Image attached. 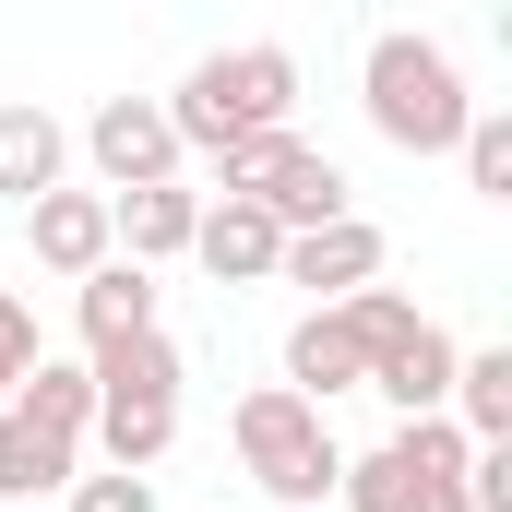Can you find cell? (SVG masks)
<instances>
[{
    "label": "cell",
    "instance_id": "cell-14",
    "mask_svg": "<svg viewBox=\"0 0 512 512\" xmlns=\"http://www.w3.org/2000/svg\"><path fill=\"white\" fill-rule=\"evenodd\" d=\"M72 322H84V346H120V334H143V322H155V262L108 251L96 274H72Z\"/></svg>",
    "mask_w": 512,
    "mask_h": 512
},
{
    "label": "cell",
    "instance_id": "cell-12",
    "mask_svg": "<svg viewBox=\"0 0 512 512\" xmlns=\"http://www.w3.org/2000/svg\"><path fill=\"white\" fill-rule=\"evenodd\" d=\"M108 227H120L131 262H179L191 227H203V191L191 179H143V191H108Z\"/></svg>",
    "mask_w": 512,
    "mask_h": 512
},
{
    "label": "cell",
    "instance_id": "cell-16",
    "mask_svg": "<svg viewBox=\"0 0 512 512\" xmlns=\"http://www.w3.org/2000/svg\"><path fill=\"white\" fill-rule=\"evenodd\" d=\"M12 417H24L36 441H72V453H84V429H96V370H60V358H36V370L12 382Z\"/></svg>",
    "mask_w": 512,
    "mask_h": 512
},
{
    "label": "cell",
    "instance_id": "cell-23",
    "mask_svg": "<svg viewBox=\"0 0 512 512\" xmlns=\"http://www.w3.org/2000/svg\"><path fill=\"white\" fill-rule=\"evenodd\" d=\"M36 512H48V501H36Z\"/></svg>",
    "mask_w": 512,
    "mask_h": 512
},
{
    "label": "cell",
    "instance_id": "cell-9",
    "mask_svg": "<svg viewBox=\"0 0 512 512\" xmlns=\"http://www.w3.org/2000/svg\"><path fill=\"white\" fill-rule=\"evenodd\" d=\"M274 251H286V227H274L262 203H239V191H215L203 227H191V262H203L215 286H274Z\"/></svg>",
    "mask_w": 512,
    "mask_h": 512
},
{
    "label": "cell",
    "instance_id": "cell-2",
    "mask_svg": "<svg viewBox=\"0 0 512 512\" xmlns=\"http://www.w3.org/2000/svg\"><path fill=\"white\" fill-rule=\"evenodd\" d=\"M358 96H370V131H382L393 155H453L465 120H477V96H465V60L441 48V36H370V60H358Z\"/></svg>",
    "mask_w": 512,
    "mask_h": 512
},
{
    "label": "cell",
    "instance_id": "cell-18",
    "mask_svg": "<svg viewBox=\"0 0 512 512\" xmlns=\"http://www.w3.org/2000/svg\"><path fill=\"white\" fill-rule=\"evenodd\" d=\"M72 465H84L72 441H36V429L0 405V501H48V489H72Z\"/></svg>",
    "mask_w": 512,
    "mask_h": 512
},
{
    "label": "cell",
    "instance_id": "cell-19",
    "mask_svg": "<svg viewBox=\"0 0 512 512\" xmlns=\"http://www.w3.org/2000/svg\"><path fill=\"white\" fill-rule=\"evenodd\" d=\"M334 322L358 334V358H382V346H405V334H417V298H393L382 274H370V286H346V298H334Z\"/></svg>",
    "mask_w": 512,
    "mask_h": 512
},
{
    "label": "cell",
    "instance_id": "cell-5",
    "mask_svg": "<svg viewBox=\"0 0 512 512\" xmlns=\"http://www.w3.org/2000/svg\"><path fill=\"white\" fill-rule=\"evenodd\" d=\"M465 429L453 417H405L382 453H358L334 489H346V512H465Z\"/></svg>",
    "mask_w": 512,
    "mask_h": 512
},
{
    "label": "cell",
    "instance_id": "cell-10",
    "mask_svg": "<svg viewBox=\"0 0 512 512\" xmlns=\"http://www.w3.org/2000/svg\"><path fill=\"white\" fill-rule=\"evenodd\" d=\"M24 239H36V262H48V274H96V262L120 251V227H108V191H72V179L24 203Z\"/></svg>",
    "mask_w": 512,
    "mask_h": 512
},
{
    "label": "cell",
    "instance_id": "cell-20",
    "mask_svg": "<svg viewBox=\"0 0 512 512\" xmlns=\"http://www.w3.org/2000/svg\"><path fill=\"white\" fill-rule=\"evenodd\" d=\"M453 155H465V191H477V203H512V120L501 108H477Z\"/></svg>",
    "mask_w": 512,
    "mask_h": 512
},
{
    "label": "cell",
    "instance_id": "cell-6",
    "mask_svg": "<svg viewBox=\"0 0 512 512\" xmlns=\"http://www.w3.org/2000/svg\"><path fill=\"white\" fill-rule=\"evenodd\" d=\"M215 191L262 203L274 227H322V215H346V167H334L322 143H298V131H251V143H227V155H215Z\"/></svg>",
    "mask_w": 512,
    "mask_h": 512
},
{
    "label": "cell",
    "instance_id": "cell-11",
    "mask_svg": "<svg viewBox=\"0 0 512 512\" xmlns=\"http://www.w3.org/2000/svg\"><path fill=\"white\" fill-rule=\"evenodd\" d=\"M358 393H382L393 417H441V405H453V334H441V322L417 310V334H405V346H382Z\"/></svg>",
    "mask_w": 512,
    "mask_h": 512
},
{
    "label": "cell",
    "instance_id": "cell-15",
    "mask_svg": "<svg viewBox=\"0 0 512 512\" xmlns=\"http://www.w3.org/2000/svg\"><path fill=\"white\" fill-rule=\"evenodd\" d=\"M370 382V358H358V334L334 322V298L322 310H298V334H286V393H310V405H334V393Z\"/></svg>",
    "mask_w": 512,
    "mask_h": 512
},
{
    "label": "cell",
    "instance_id": "cell-13",
    "mask_svg": "<svg viewBox=\"0 0 512 512\" xmlns=\"http://www.w3.org/2000/svg\"><path fill=\"white\" fill-rule=\"evenodd\" d=\"M60 167H72V131L48 120L36 96H12V108H0V203L24 215L36 191H60Z\"/></svg>",
    "mask_w": 512,
    "mask_h": 512
},
{
    "label": "cell",
    "instance_id": "cell-8",
    "mask_svg": "<svg viewBox=\"0 0 512 512\" xmlns=\"http://www.w3.org/2000/svg\"><path fill=\"white\" fill-rule=\"evenodd\" d=\"M382 274V227L346 203V215H322V227H286V251H274V286H310V298H346V286H370Z\"/></svg>",
    "mask_w": 512,
    "mask_h": 512
},
{
    "label": "cell",
    "instance_id": "cell-3",
    "mask_svg": "<svg viewBox=\"0 0 512 512\" xmlns=\"http://www.w3.org/2000/svg\"><path fill=\"white\" fill-rule=\"evenodd\" d=\"M84 370H96V429H84V441H96L108 465H131V477H155L167 441H179V382H191V358L167 346V322H143L120 346H96Z\"/></svg>",
    "mask_w": 512,
    "mask_h": 512
},
{
    "label": "cell",
    "instance_id": "cell-21",
    "mask_svg": "<svg viewBox=\"0 0 512 512\" xmlns=\"http://www.w3.org/2000/svg\"><path fill=\"white\" fill-rule=\"evenodd\" d=\"M60 512H155V477H131V465H108V477H84V465H72V489H60Z\"/></svg>",
    "mask_w": 512,
    "mask_h": 512
},
{
    "label": "cell",
    "instance_id": "cell-7",
    "mask_svg": "<svg viewBox=\"0 0 512 512\" xmlns=\"http://www.w3.org/2000/svg\"><path fill=\"white\" fill-rule=\"evenodd\" d=\"M84 155L108 191H143V179H179V131H167V96H108L84 120Z\"/></svg>",
    "mask_w": 512,
    "mask_h": 512
},
{
    "label": "cell",
    "instance_id": "cell-17",
    "mask_svg": "<svg viewBox=\"0 0 512 512\" xmlns=\"http://www.w3.org/2000/svg\"><path fill=\"white\" fill-rule=\"evenodd\" d=\"M465 441H512V346H453V405Z\"/></svg>",
    "mask_w": 512,
    "mask_h": 512
},
{
    "label": "cell",
    "instance_id": "cell-22",
    "mask_svg": "<svg viewBox=\"0 0 512 512\" xmlns=\"http://www.w3.org/2000/svg\"><path fill=\"white\" fill-rule=\"evenodd\" d=\"M36 358H48V346H36V310H24V298L0 286V405H12V382H24Z\"/></svg>",
    "mask_w": 512,
    "mask_h": 512
},
{
    "label": "cell",
    "instance_id": "cell-4",
    "mask_svg": "<svg viewBox=\"0 0 512 512\" xmlns=\"http://www.w3.org/2000/svg\"><path fill=\"white\" fill-rule=\"evenodd\" d=\"M227 441H239V477H251V489H274L286 512L334 501V477H346V453H334V429H322V405H310V393H286V382L239 393V417H227Z\"/></svg>",
    "mask_w": 512,
    "mask_h": 512
},
{
    "label": "cell",
    "instance_id": "cell-1",
    "mask_svg": "<svg viewBox=\"0 0 512 512\" xmlns=\"http://www.w3.org/2000/svg\"><path fill=\"white\" fill-rule=\"evenodd\" d=\"M298 120V48H215V60H191L179 72V96H167V131H179V155H227V143H251V131H286Z\"/></svg>",
    "mask_w": 512,
    "mask_h": 512
}]
</instances>
